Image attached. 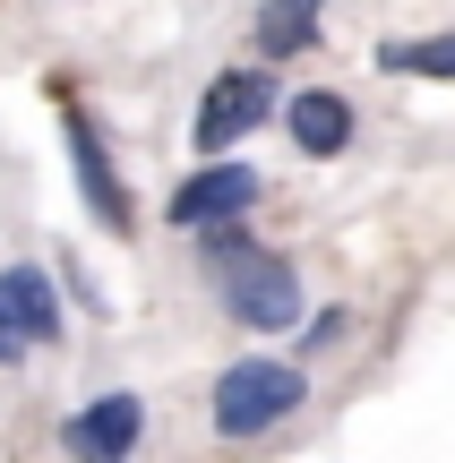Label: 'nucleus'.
I'll use <instances>...</instances> for the list:
<instances>
[{"instance_id": "12", "label": "nucleus", "mask_w": 455, "mask_h": 463, "mask_svg": "<svg viewBox=\"0 0 455 463\" xmlns=\"http://www.w3.org/2000/svg\"><path fill=\"white\" fill-rule=\"evenodd\" d=\"M26 352H34V344H26V326H17V317L0 309V369H17V361H26Z\"/></svg>"}, {"instance_id": "11", "label": "nucleus", "mask_w": 455, "mask_h": 463, "mask_svg": "<svg viewBox=\"0 0 455 463\" xmlns=\"http://www.w3.org/2000/svg\"><path fill=\"white\" fill-rule=\"evenodd\" d=\"M344 335H353V309H318V317H301V361H318V352H336Z\"/></svg>"}, {"instance_id": "10", "label": "nucleus", "mask_w": 455, "mask_h": 463, "mask_svg": "<svg viewBox=\"0 0 455 463\" xmlns=\"http://www.w3.org/2000/svg\"><path fill=\"white\" fill-rule=\"evenodd\" d=\"M378 78L455 86V34H387V43H378Z\"/></svg>"}, {"instance_id": "9", "label": "nucleus", "mask_w": 455, "mask_h": 463, "mask_svg": "<svg viewBox=\"0 0 455 463\" xmlns=\"http://www.w3.org/2000/svg\"><path fill=\"white\" fill-rule=\"evenodd\" d=\"M250 34H258V61H301V52L327 43V0H258L250 9Z\"/></svg>"}, {"instance_id": "4", "label": "nucleus", "mask_w": 455, "mask_h": 463, "mask_svg": "<svg viewBox=\"0 0 455 463\" xmlns=\"http://www.w3.org/2000/svg\"><path fill=\"white\" fill-rule=\"evenodd\" d=\"M61 137H69V172H78L86 215L112 232V241H129L137 232V198H129V181H120V164H112V137L95 129V112H86L69 86H61Z\"/></svg>"}, {"instance_id": "3", "label": "nucleus", "mask_w": 455, "mask_h": 463, "mask_svg": "<svg viewBox=\"0 0 455 463\" xmlns=\"http://www.w3.org/2000/svg\"><path fill=\"white\" fill-rule=\"evenodd\" d=\"M267 120H284V78H275V61H232L206 78L198 112H189V146L198 155H232L250 146Z\"/></svg>"}, {"instance_id": "5", "label": "nucleus", "mask_w": 455, "mask_h": 463, "mask_svg": "<svg viewBox=\"0 0 455 463\" xmlns=\"http://www.w3.org/2000/svg\"><path fill=\"white\" fill-rule=\"evenodd\" d=\"M258 206V164H241V155H198V172H189L181 189H172V232H206V223H232Z\"/></svg>"}, {"instance_id": "2", "label": "nucleus", "mask_w": 455, "mask_h": 463, "mask_svg": "<svg viewBox=\"0 0 455 463\" xmlns=\"http://www.w3.org/2000/svg\"><path fill=\"white\" fill-rule=\"evenodd\" d=\"M309 403V361L292 352V361H275V352H241L232 369L215 378V395H206V420H215V438H267L284 430L292 412Z\"/></svg>"}, {"instance_id": "6", "label": "nucleus", "mask_w": 455, "mask_h": 463, "mask_svg": "<svg viewBox=\"0 0 455 463\" xmlns=\"http://www.w3.org/2000/svg\"><path fill=\"white\" fill-rule=\"evenodd\" d=\"M137 438H147V395H129V386H112V395L78 403V412L61 420V455H86V463L137 455Z\"/></svg>"}, {"instance_id": "7", "label": "nucleus", "mask_w": 455, "mask_h": 463, "mask_svg": "<svg viewBox=\"0 0 455 463\" xmlns=\"http://www.w3.org/2000/svg\"><path fill=\"white\" fill-rule=\"evenodd\" d=\"M284 137H292V155H309V164H336V155L361 137V112H353V95H336V86H292L284 95Z\"/></svg>"}, {"instance_id": "8", "label": "nucleus", "mask_w": 455, "mask_h": 463, "mask_svg": "<svg viewBox=\"0 0 455 463\" xmlns=\"http://www.w3.org/2000/svg\"><path fill=\"white\" fill-rule=\"evenodd\" d=\"M0 309H9L17 326H26V344H61V335H69L61 283H52V266H34V258L0 266Z\"/></svg>"}, {"instance_id": "1", "label": "nucleus", "mask_w": 455, "mask_h": 463, "mask_svg": "<svg viewBox=\"0 0 455 463\" xmlns=\"http://www.w3.org/2000/svg\"><path fill=\"white\" fill-rule=\"evenodd\" d=\"M189 241H198V266H206V283H215L223 317H232L241 335H301L309 283H301V266H292L284 249H267L250 232V215L206 223V232H189Z\"/></svg>"}]
</instances>
